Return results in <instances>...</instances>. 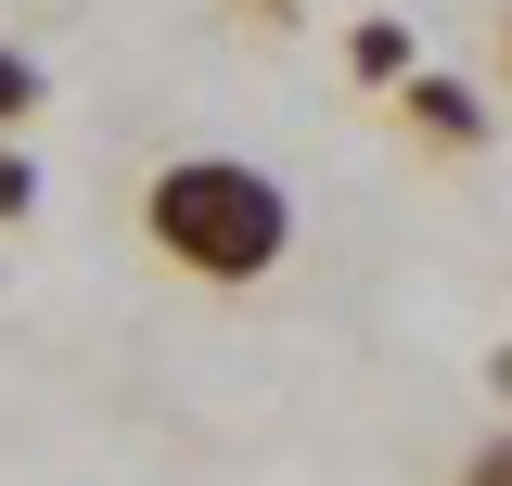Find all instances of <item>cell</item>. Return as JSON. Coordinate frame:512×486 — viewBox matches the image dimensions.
<instances>
[{"label":"cell","instance_id":"6da1fadb","mask_svg":"<svg viewBox=\"0 0 512 486\" xmlns=\"http://www.w3.org/2000/svg\"><path fill=\"white\" fill-rule=\"evenodd\" d=\"M141 243L205 295H256L295 256V192L269 167H244V154H167L141 180Z\"/></svg>","mask_w":512,"mask_h":486},{"label":"cell","instance_id":"7a4b0ae2","mask_svg":"<svg viewBox=\"0 0 512 486\" xmlns=\"http://www.w3.org/2000/svg\"><path fill=\"white\" fill-rule=\"evenodd\" d=\"M384 103H397V128H410L423 154H487V90H474V77H448V64H410Z\"/></svg>","mask_w":512,"mask_h":486},{"label":"cell","instance_id":"3957f363","mask_svg":"<svg viewBox=\"0 0 512 486\" xmlns=\"http://www.w3.org/2000/svg\"><path fill=\"white\" fill-rule=\"evenodd\" d=\"M410 64H423V39H410V26H397V13H359V26H346V77H359V90H397V77H410Z\"/></svg>","mask_w":512,"mask_h":486},{"label":"cell","instance_id":"277c9868","mask_svg":"<svg viewBox=\"0 0 512 486\" xmlns=\"http://www.w3.org/2000/svg\"><path fill=\"white\" fill-rule=\"evenodd\" d=\"M39 103H52V77H39V52H13V39H0V141H13V128L39 116Z\"/></svg>","mask_w":512,"mask_h":486},{"label":"cell","instance_id":"5b68a950","mask_svg":"<svg viewBox=\"0 0 512 486\" xmlns=\"http://www.w3.org/2000/svg\"><path fill=\"white\" fill-rule=\"evenodd\" d=\"M13 218H39V154H26V141H0V231H13Z\"/></svg>","mask_w":512,"mask_h":486},{"label":"cell","instance_id":"8992f818","mask_svg":"<svg viewBox=\"0 0 512 486\" xmlns=\"http://www.w3.org/2000/svg\"><path fill=\"white\" fill-rule=\"evenodd\" d=\"M461 486H512V435H474L461 448Z\"/></svg>","mask_w":512,"mask_h":486},{"label":"cell","instance_id":"52a82bcc","mask_svg":"<svg viewBox=\"0 0 512 486\" xmlns=\"http://www.w3.org/2000/svg\"><path fill=\"white\" fill-rule=\"evenodd\" d=\"M244 26H308V0H231Z\"/></svg>","mask_w":512,"mask_h":486},{"label":"cell","instance_id":"ba28073f","mask_svg":"<svg viewBox=\"0 0 512 486\" xmlns=\"http://www.w3.org/2000/svg\"><path fill=\"white\" fill-rule=\"evenodd\" d=\"M500 90H512V0H500Z\"/></svg>","mask_w":512,"mask_h":486},{"label":"cell","instance_id":"9c48e42d","mask_svg":"<svg viewBox=\"0 0 512 486\" xmlns=\"http://www.w3.org/2000/svg\"><path fill=\"white\" fill-rule=\"evenodd\" d=\"M487 384H500V397H512V346H500V359H487Z\"/></svg>","mask_w":512,"mask_h":486}]
</instances>
